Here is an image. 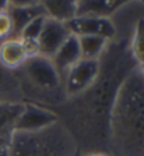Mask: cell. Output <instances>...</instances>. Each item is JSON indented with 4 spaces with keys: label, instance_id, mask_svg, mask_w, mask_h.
Segmentation results:
<instances>
[{
    "label": "cell",
    "instance_id": "1",
    "mask_svg": "<svg viewBox=\"0 0 144 156\" xmlns=\"http://www.w3.org/2000/svg\"><path fill=\"white\" fill-rule=\"evenodd\" d=\"M76 144L57 123L36 131H14L10 156H74Z\"/></svg>",
    "mask_w": 144,
    "mask_h": 156
},
{
    "label": "cell",
    "instance_id": "2",
    "mask_svg": "<svg viewBox=\"0 0 144 156\" xmlns=\"http://www.w3.org/2000/svg\"><path fill=\"white\" fill-rule=\"evenodd\" d=\"M99 71V62L97 58H81L76 63L66 78V91L69 95H76L88 88Z\"/></svg>",
    "mask_w": 144,
    "mask_h": 156
},
{
    "label": "cell",
    "instance_id": "3",
    "mask_svg": "<svg viewBox=\"0 0 144 156\" xmlns=\"http://www.w3.org/2000/svg\"><path fill=\"white\" fill-rule=\"evenodd\" d=\"M70 34L72 32L69 31L66 23L50 18V17H46L42 32H41L39 38H38L39 55L52 58L53 55L57 52V49L62 46V43L67 39V36Z\"/></svg>",
    "mask_w": 144,
    "mask_h": 156
},
{
    "label": "cell",
    "instance_id": "4",
    "mask_svg": "<svg viewBox=\"0 0 144 156\" xmlns=\"http://www.w3.org/2000/svg\"><path fill=\"white\" fill-rule=\"evenodd\" d=\"M23 66H25V71L30 80H32L38 87L52 89L59 84V73L56 71L49 57L41 55L35 56V57L27 58Z\"/></svg>",
    "mask_w": 144,
    "mask_h": 156
},
{
    "label": "cell",
    "instance_id": "5",
    "mask_svg": "<svg viewBox=\"0 0 144 156\" xmlns=\"http://www.w3.org/2000/svg\"><path fill=\"white\" fill-rule=\"evenodd\" d=\"M69 31L76 36L97 35L109 39L115 35V27L109 18L102 17H73L66 23Z\"/></svg>",
    "mask_w": 144,
    "mask_h": 156
},
{
    "label": "cell",
    "instance_id": "6",
    "mask_svg": "<svg viewBox=\"0 0 144 156\" xmlns=\"http://www.w3.org/2000/svg\"><path fill=\"white\" fill-rule=\"evenodd\" d=\"M55 123H57V117L52 112L30 105L20 112L18 117L14 121L13 128L14 131H36Z\"/></svg>",
    "mask_w": 144,
    "mask_h": 156
},
{
    "label": "cell",
    "instance_id": "7",
    "mask_svg": "<svg viewBox=\"0 0 144 156\" xmlns=\"http://www.w3.org/2000/svg\"><path fill=\"white\" fill-rule=\"evenodd\" d=\"M81 58L83 56L79 43V36L70 34L50 60H52L53 66H55L56 71L60 75V73H67Z\"/></svg>",
    "mask_w": 144,
    "mask_h": 156
},
{
    "label": "cell",
    "instance_id": "8",
    "mask_svg": "<svg viewBox=\"0 0 144 156\" xmlns=\"http://www.w3.org/2000/svg\"><path fill=\"white\" fill-rule=\"evenodd\" d=\"M124 2H127V0H77L76 2V16L108 18L109 14L113 13Z\"/></svg>",
    "mask_w": 144,
    "mask_h": 156
},
{
    "label": "cell",
    "instance_id": "9",
    "mask_svg": "<svg viewBox=\"0 0 144 156\" xmlns=\"http://www.w3.org/2000/svg\"><path fill=\"white\" fill-rule=\"evenodd\" d=\"M27 56L18 38H9L0 43V64L7 70L21 67Z\"/></svg>",
    "mask_w": 144,
    "mask_h": 156
},
{
    "label": "cell",
    "instance_id": "10",
    "mask_svg": "<svg viewBox=\"0 0 144 156\" xmlns=\"http://www.w3.org/2000/svg\"><path fill=\"white\" fill-rule=\"evenodd\" d=\"M76 2L77 0H41L48 17L67 23L76 16Z\"/></svg>",
    "mask_w": 144,
    "mask_h": 156
},
{
    "label": "cell",
    "instance_id": "11",
    "mask_svg": "<svg viewBox=\"0 0 144 156\" xmlns=\"http://www.w3.org/2000/svg\"><path fill=\"white\" fill-rule=\"evenodd\" d=\"M7 13L10 14L11 21H13V32L18 34V38H20V34L24 29V27L30 21H32L35 17L46 16L45 10L41 4L31 7H9Z\"/></svg>",
    "mask_w": 144,
    "mask_h": 156
},
{
    "label": "cell",
    "instance_id": "12",
    "mask_svg": "<svg viewBox=\"0 0 144 156\" xmlns=\"http://www.w3.org/2000/svg\"><path fill=\"white\" fill-rule=\"evenodd\" d=\"M106 42H108V39L97 35L79 36V43L80 49H81L83 58H97L101 55Z\"/></svg>",
    "mask_w": 144,
    "mask_h": 156
},
{
    "label": "cell",
    "instance_id": "13",
    "mask_svg": "<svg viewBox=\"0 0 144 156\" xmlns=\"http://www.w3.org/2000/svg\"><path fill=\"white\" fill-rule=\"evenodd\" d=\"M131 49H133L134 57L137 58V62L144 68V18H140L136 24Z\"/></svg>",
    "mask_w": 144,
    "mask_h": 156
},
{
    "label": "cell",
    "instance_id": "14",
    "mask_svg": "<svg viewBox=\"0 0 144 156\" xmlns=\"http://www.w3.org/2000/svg\"><path fill=\"white\" fill-rule=\"evenodd\" d=\"M46 17L48 16H39V17H35L32 21H30V23L24 27L23 31H21L20 38L36 39V41H38L41 32H42V28H43V24H45Z\"/></svg>",
    "mask_w": 144,
    "mask_h": 156
},
{
    "label": "cell",
    "instance_id": "15",
    "mask_svg": "<svg viewBox=\"0 0 144 156\" xmlns=\"http://www.w3.org/2000/svg\"><path fill=\"white\" fill-rule=\"evenodd\" d=\"M13 21L7 11L0 13V41H6L13 35Z\"/></svg>",
    "mask_w": 144,
    "mask_h": 156
},
{
    "label": "cell",
    "instance_id": "16",
    "mask_svg": "<svg viewBox=\"0 0 144 156\" xmlns=\"http://www.w3.org/2000/svg\"><path fill=\"white\" fill-rule=\"evenodd\" d=\"M18 39H20L21 46L24 49V53H25L27 58L39 56V45H38L36 39H27V38H18Z\"/></svg>",
    "mask_w": 144,
    "mask_h": 156
},
{
    "label": "cell",
    "instance_id": "17",
    "mask_svg": "<svg viewBox=\"0 0 144 156\" xmlns=\"http://www.w3.org/2000/svg\"><path fill=\"white\" fill-rule=\"evenodd\" d=\"M41 4V0H9V7H31Z\"/></svg>",
    "mask_w": 144,
    "mask_h": 156
},
{
    "label": "cell",
    "instance_id": "18",
    "mask_svg": "<svg viewBox=\"0 0 144 156\" xmlns=\"http://www.w3.org/2000/svg\"><path fill=\"white\" fill-rule=\"evenodd\" d=\"M9 10V0H0V13Z\"/></svg>",
    "mask_w": 144,
    "mask_h": 156
},
{
    "label": "cell",
    "instance_id": "19",
    "mask_svg": "<svg viewBox=\"0 0 144 156\" xmlns=\"http://www.w3.org/2000/svg\"><path fill=\"white\" fill-rule=\"evenodd\" d=\"M88 156H106V155H102V153H91Z\"/></svg>",
    "mask_w": 144,
    "mask_h": 156
},
{
    "label": "cell",
    "instance_id": "20",
    "mask_svg": "<svg viewBox=\"0 0 144 156\" xmlns=\"http://www.w3.org/2000/svg\"><path fill=\"white\" fill-rule=\"evenodd\" d=\"M141 2H144V0H141Z\"/></svg>",
    "mask_w": 144,
    "mask_h": 156
}]
</instances>
